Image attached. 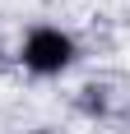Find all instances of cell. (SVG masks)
<instances>
[{
  "label": "cell",
  "instance_id": "3957f363",
  "mask_svg": "<svg viewBox=\"0 0 130 134\" xmlns=\"http://www.w3.org/2000/svg\"><path fill=\"white\" fill-rule=\"evenodd\" d=\"M19 134H56L51 125H33V130H19Z\"/></svg>",
  "mask_w": 130,
  "mask_h": 134
},
{
  "label": "cell",
  "instance_id": "7a4b0ae2",
  "mask_svg": "<svg viewBox=\"0 0 130 134\" xmlns=\"http://www.w3.org/2000/svg\"><path fill=\"white\" fill-rule=\"evenodd\" d=\"M112 83L107 79H88L84 88L74 93V111L84 116V120H112Z\"/></svg>",
  "mask_w": 130,
  "mask_h": 134
},
{
  "label": "cell",
  "instance_id": "277c9868",
  "mask_svg": "<svg viewBox=\"0 0 130 134\" xmlns=\"http://www.w3.org/2000/svg\"><path fill=\"white\" fill-rule=\"evenodd\" d=\"M9 60V46H5V28H0V65Z\"/></svg>",
  "mask_w": 130,
  "mask_h": 134
},
{
  "label": "cell",
  "instance_id": "6da1fadb",
  "mask_svg": "<svg viewBox=\"0 0 130 134\" xmlns=\"http://www.w3.org/2000/svg\"><path fill=\"white\" fill-rule=\"evenodd\" d=\"M9 60L23 69L28 79H37V83H61V79H70L84 65V37L74 28H65V23L37 19V23H28L19 32Z\"/></svg>",
  "mask_w": 130,
  "mask_h": 134
}]
</instances>
